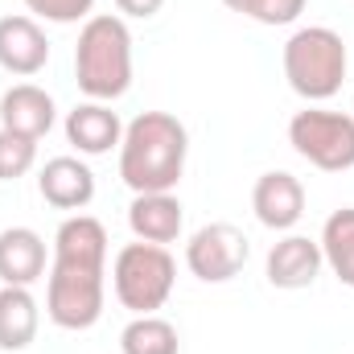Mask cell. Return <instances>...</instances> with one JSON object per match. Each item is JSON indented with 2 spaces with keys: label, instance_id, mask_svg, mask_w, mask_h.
Listing matches in <instances>:
<instances>
[{
  "label": "cell",
  "instance_id": "obj_15",
  "mask_svg": "<svg viewBox=\"0 0 354 354\" xmlns=\"http://www.w3.org/2000/svg\"><path fill=\"white\" fill-rule=\"evenodd\" d=\"M181 223L185 214L174 194H136L128 206V227L140 243H157V248L174 243L181 235Z\"/></svg>",
  "mask_w": 354,
  "mask_h": 354
},
{
  "label": "cell",
  "instance_id": "obj_24",
  "mask_svg": "<svg viewBox=\"0 0 354 354\" xmlns=\"http://www.w3.org/2000/svg\"><path fill=\"white\" fill-rule=\"evenodd\" d=\"M351 115H354V111H351Z\"/></svg>",
  "mask_w": 354,
  "mask_h": 354
},
{
  "label": "cell",
  "instance_id": "obj_16",
  "mask_svg": "<svg viewBox=\"0 0 354 354\" xmlns=\"http://www.w3.org/2000/svg\"><path fill=\"white\" fill-rule=\"evenodd\" d=\"M41 326V309L29 288L4 284L0 288V351H25L33 346Z\"/></svg>",
  "mask_w": 354,
  "mask_h": 354
},
{
  "label": "cell",
  "instance_id": "obj_11",
  "mask_svg": "<svg viewBox=\"0 0 354 354\" xmlns=\"http://www.w3.org/2000/svg\"><path fill=\"white\" fill-rule=\"evenodd\" d=\"M58 111H54V99L50 91H41L37 83H17L0 95V128L17 132V136H29V140H41L50 128H54Z\"/></svg>",
  "mask_w": 354,
  "mask_h": 354
},
{
  "label": "cell",
  "instance_id": "obj_14",
  "mask_svg": "<svg viewBox=\"0 0 354 354\" xmlns=\"http://www.w3.org/2000/svg\"><path fill=\"white\" fill-rule=\"evenodd\" d=\"M46 276V239L33 227H4L0 231V280L29 288Z\"/></svg>",
  "mask_w": 354,
  "mask_h": 354
},
{
  "label": "cell",
  "instance_id": "obj_10",
  "mask_svg": "<svg viewBox=\"0 0 354 354\" xmlns=\"http://www.w3.org/2000/svg\"><path fill=\"white\" fill-rule=\"evenodd\" d=\"M252 210L256 218L264 223L268 231H292L305 214V185L301 177L284 174V169H272L256 181L252 189Z\"/></svg>",
  "mask_w": 354,
  "mask_h": 354
},
{
  "label": "cell",
  "instance_id": "obj_22",
  "mask_svg": "<svg viewBox=\"0 0 354 354\" xmlns=\"http://www.w3.org/2000/svg\"><path fill=\"white\" fill-rule=\"evenodd\" d=\"M115 8H120L124 17H136V21H149V17H157V12L165 8V0H115Z\"/></svg>",
  "mask_w": 354,
  "mask_h": 354
},
{
  "label": "cell",
  "instance_id": "obj_3",
  "mask_svg": "<svg viewBox=\"0 0 354 354\" xmlns=\"http://www.w3.org/2000/svg\"><path fill=\"white\" fill-rule=\"evenodd\" d=\"M75 83L95 103H111L132 87V33L124 17L95 12L79 29L75 46Z\"/></svg>",
  "mask_w": 354,
  "mask_h": 354
},
{
  "label": "cell",
  "instance_id": "obj_5",
  "mask_svg": "<svg viewBox=\"0 0 354 354\" xmlns=\"http://www.w3.org/2000/svg\"><path fill=\"white\" fill-rule=\"evenodd\" d=\"M177 284V264L174 256L157 243H124L115 252V264H111V288H115V301L124 309H132L136 317L140 313H157L169 292Z\"/></svg>",
  "mask_w": 354,
  "mask_h": 354
},
{
  "label": "cell",
  "instance_id": "obj_17",
  "mask_svg": "<svg viewBox=\"0 0 354 354\" xmlns=\"http://www.w3.org/2000/svg\"><path fill=\"white\" fill-rule=\"evenodd\" d=\"M322 256H326V268L346 284L354 288V206H342L326 218L322 227Z\"/></svg>",
  "mask_w": 354,
  "mask_h": 354
},
{
  "label": "cell",
  "instance_id": "obj_2",
  "mask_svg": "<svg viewBox=\"0 0 354 354\" xmlns=\"http://www.w3.org/2000/svg\"><path fill=\"white\" fill-rule=\"evenodd\" d=\"M189 132L169 111H140L120 140V177L132 194H174L185 174Z\"/></svg>",
  "mask_w": 354,
  "mask_h": 354
},
{
  "label": "cell",
  "instance_id": "obj_12",
  "mask_svg": "<svg viewBox=\"0 0 354 354\" xmlns=\"http://www.w3.org/2000/svg\"><path fill=\"white\" fill-rule=\"evenodd\" d=\"M37 194L54 210H83L95 198V174H91L87 161H79V157H54L37 174Z\"/></svg>",
  "mask_w": 354,
  "mask_h": 354
},
{
  "label": "cell",
  "instance_id": "obj_6",
  "mask_svg": "<svg viewBox=\"0 0 354 354\" xmlns=\"http://www.w3.org/2000/svg\"><path fill=\"white\" fill-rule=\"evenodd\" d=\"M288 145L322 174L354 169V115L330 107H305L288 120Z\"/></svg>",
  "mask_w": 354,
  "mask_h": 354
},
{
  "label": "cell",
  "instance_id": "obj_19",
  "mask_svg": "<svg viewBox=\"0 0 354 354\" xmlns=\"http://www.w3.org/2000/svg\"><path fill=\"white\" fill-rule=\"evenodd\" d=\"M37 165V140L0 128V181H17Z\"/></svg>",
  "mask_w": 354,
  "mask_h": 354
},
{
  "label": "cell",
  "instance_id": "obj_1",
  "mask_svg": "<svg viewBox=\"0 0 354 354\" xmlns=\"http://www.w3.org/2000/svg\"><path fill=\"white\" fill-rule=\"evenodd\" d=\"M107 227L91 214H71L54 235L46 280V313L58 330H91L107 297Z\"/></svg>",
  "mask_w": 354,
  "mask_h": 354
},
{
  "label": "cell",
  "instance_id": "obj_7",
  "mask_svg": "<svg viewBox=\"0 0 354 354\" xmlns=\"http://www.w3.org/2000/svg\"><path fill=\"white\" fill-rule=\"evenodd\" d=\"M248 235L235 223H206L185 243V268L202 284H227L248 264Z\"/></svg>",
  "mask_w": 354,
  "mask_h": 354
},
{
  "label": "cell",
  "instance_id": "obj_13",
  "mask_svg": "<svg viewBox=\"0 0 354 354\" xmlns=\"http://www.w3.org/2000/svg\"><path fill=\"white\" fill-rule=\"evenodd\" d=\"M66 140L83 153V157H103L111 149H120L124 140V124L107 103H79L75 111H66Z\"/></svg>",
  "mask_w": 354,
  "mask_h": 354
},
{
  "label": "cell",
  "instance_id": "obj_18",
  "mask_svg": "<svg viewBox=\"0 0 354 354\" xmlns=\"http://www.w3.org/2000/svg\"><path fill=\"white\" fill-rule=\"evenodd\" d=\"M120 351L124 354H181L177 326L157 317V313H140L124 326L120 334Z\"/></svg>",
  "mask_w": 354,
  "mask_h": 354
},
{
  "label": "cell",
  "instance_id": "obj_9",
  "mask_svg": "<svg viewBox=\"0 0 354 354\" xmlns=\"http://www.w3.org/2000/svg\"><path fill=\"white\" fill-rule=\"evenodd\" d=\"M46 62H50L46 29L25 12L0 17V71H8L17 79H29V75L46 71Z\"/></svg>",
  "mask_w": 354,
  "mask_h": 354
},
{
  "label": "cell",
  "instance_id": "obj_20",
  "mask_svg": "<svg viewBox=\"0 0 354 354\" xmlns=\"http://www.w3.org/2000/svg\"><path fill=\"white\" fill-rule=\"evenodd\" d=\"M25 8L54 25H79L95 17V0H25Z\"/></svg>",
  "mask_w": 354,
  "mask_h": 354
},
{
  "label": "cell",
  "instance_id": "obj_23",
  "mask_svg": "<svg viewBox=\"0 0 354 354\" xmlns=\"http://www.w3.org/2000/svg\"><path fill=\"white\" fill-rule=\"evenodd\" d=\"M223 4H227L231 12H243V8H248V0H223Z\"/></svg>",
  "mask_w": 354,
  "mask_h": 354
},
{
  "label": "cell",
  "instance_id": "obj_4",
  "mask_svg": "<svg viewBox=\"0 0 354 354\" xmlns=\"http://www.w3.org/2000/svg\"><path fill=\"white\" fill-rule=\"evenodd\" d=\"M280 62H284L288 87L297 91L301 99L326 103V99H334V95L342 91L351 54H346L342 33H334L330 25H305V29H297V33L284 41Z\"/></svg>",
  "mask_w": 354,
  "mask_h": 354
},
{
  "label": "cell",
  "instance_id": "obj_8",
  "mask_svg": "<svg viewBox=\"0 0 354 354\" xmlns=\"http://www.w3.org/2000/svg\"><path fill=\"white\" fill-rule=\"evenodd\" d=\"M326 268L322 256V243L309 239V235H284L280 243H272L268 252L264 276L272 288H284V292H297V288H309Z\"/></svg>",
  "mask_w": 354,
  "mask_h": 354
},
{
  "label": "cell",
  "instance_id": "obj_21",
  "mask_svg": "<svg viewBox=\"0 0 354 354\" xmlns=\"http://www.w3.org/2000/svg\"><path fill=\"white\" fill-rule=\"evenodd\" d=\"M309 0H248L243 17L260 21V25H292L301 12H305Z\"/></svg>",
  "mask_w": 354,
  "mask_h": 354
}]
</instances>
